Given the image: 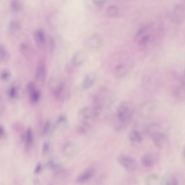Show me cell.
Instances as JSON below:
<instances>
[{
  "label": "cell",
  "mask_w": 185,
  "mask_h": 185,
  "mask_svg": "<svg viewBox=\"0 0 185 185\" xmlns=\"http://www.w3.org/2000/svg\"><path fill=\"white\" fill-rule=\"evenodd\" d=\"M102 44V41L98 35H92L86 40L85 45L90 49H97L99 48Z\"/></svg>",
  "instance_id": "5bb4252c"
},
{
  "label": "cell",
  "mask_w": 185,
  "mask_h": 185,
  "mask_svg": "<svg viewBox=\"0 0 185 185\" xmlns=\"http://www.w3.org/2000/svg\"><path fill=\"white\" fill-rule=\"evenodd\" d=\"M182 158L183 161L185 163V145L183 147L182 151Z\"/></svg>",
  "instance_id": "d590c367"
},
{
  "label": "cell",
  "mask_w": 185,
  "mask_h": 185,
  "mask_svg": "<svg viewBox=\"0 0 185 185\" xmlns=\"http://www.w3.org/2000/svg\"><path fill=\"white\" fill-rule=\"evenodd\" d=\"M42 169V166L41 163H38L36 165L34 169V173L38 174H39L41 171Z\"/></svg>",
  "instance_id": "836d02e7"
},
{
  "label": "cell",
  "mask_w": 185,
  "mask_h": 185,
  "mask_svg": "<svg viewBox=\"0 0 185 185\" xmlns=\"http://www.w3.org/2000/svg\"><path fill=\"white\" fill-rule=\"evenodd\" d=\"M156 127L153 124L150 125L146 129V132L151 137L155 145L159 148H162L166 138L163 133L156 129Z\"/></svg>",
  "instance_id": "8992f818"
},
{
  "label": "cell",
  "mask_w": 185,
  "mask_h": 185,
  "mask_svg": "<svg viewBox=\"0 0 185 185\" xmlns=\"http://www.w3.org/2000/svg\"><path fill=\"white\" fill-rule=\"evenodd\" d=\"M19 87L16 85H12L8 89L7 94L8 97L12 100H16L19 97Z\"/></svg>",
  "instance_id": "7402d4cb"
},
{
  "label": "cell",
  "mask_w": 185,
  "mask_h": 185,
  "mask_svg": "<svg viewBox=\"0 0 185 185\" xmlns=\"http://www.w3.org/2000/svg\"><path fill=\"white\" fill-rule=\"evenodd\" d=\"M165 185H179L176 179L174 176L170 177L166 181Z\"/></svg>",
  "instance_id": "1f68e13d"
},
{
  "label": "cell",
  "mask_w": 185,
  "mask_h": 185,
  "mask_svg": "<svg viewBox=\"0 0 185 185\" xmlns=\"http://www.w3.org/2000/svg\"><path fill=\"white\" fill-rule=\"evenodd\" d=\"M117 161L120 165L129 171H134L136 169L137 164L133 158L124 154H120L118 156Z\"/></svg>",
  "instance_id": "ba28073f"
},
{
  "label": "cell",
  "mask_w": 185,
  "mask_h": 185,
  "mask_svg": "<svg viewBox=\"0 0 185 185\" xmlns=\"http://www.w3.org/2000/svg\"><path fill=\"white\" fill-rule=\"evenodd\" d=\"M154 33V29L152 25H145L136 32L134 40L140 47H146L153 41Z\"/></svg>",
  "instance_id": "5b68a950"
},
{
  "label": "cell",
  "mask_w": 185,
  "mask_h": 185,
  "mask_svg": "<svg viewBox=\"0 0 185 185\" xmlns=\"http://www.w3.org/2000/svg\"><path fill=\"white\" fill-rule=\"evenodd\" d=\"M27 90L29 94V100L32 104H35L39 103L41 99V94L34 82H30L27 85Z\"/></svg>",
  "instance_id": "9c48e42d"
},
{
  "label": "cell",
  "mask_w": 185,
  "mask_h": 185,
  "mask_svg": "<svg viewBox=\"0 0 185 185\" xmlns=\"http://www.w3.org/2000/svg\"><path fill=\"white\" fill-rule=\"evenodd\" d=\"M76 152V148L73 143H68L65 144L62 149V154L66 158H70L74 156Z\"/></svg>",
  "instance_id": "9a60e30c"
},
{
  "label": "cell",
  "mask_w": 185,
  "mask_h": 185,
  "mask_svg": "<svg viewBox=\"0 0 185 185\" xmlns=\"http://www.w3.org/2000/svg\"><path fill=\"white\" fill-rule=\"evenodd\" d=\"M33 36L35 42L39 47L44 46L46 42L45 33L44 30L41 28H38L35 30Z\"/></svg>",
  "instance_id": "2e32d148"
},
{
  "label": "cell",
  "mask_w": 185,
  "mask_h": 185,
  "mask_svg": "<svg viewBox=\"0 0 185 185\" xmlns=\"http://www.w3.org/2000/svg\"><path fill=\"white\" fill-rule=\"evenodd\" d=\"M134 113L132 103L127 100L121 102L116 109V122L115 128L117 131L125 129L131 122Z\"/></svg>",
  "instance_id": "7a4b0ae2"
},
{
  "label": "cell",
  "mask_w": 185,
  "mask_h": 185,
  "mask_svg": "<svg viewBox=\"0 0 185 185\" xmlns=\"http://www.w3.org/2000/svg\"><path fill=\"white\" fill-rule=\"evenodd\" d=\"M145 185H160L158 175L153 174L148 175L145 179Z\"/></svg>",
  "instance_id": "cb8c5ba5"
},
{
  "label": "cell",
  "mask_w": 185,
  "mask_h": 185,
  "mask_svg": "<svg viewBox=\"0 0 185 185\" xmlns=\"http://www.w3.org/2000/svg\"><path fill=\"white\" fill-rule=\"evenodd\" d=\"M78 124L76 128L77 131L81 135H85L92 129L94 122L98 120L91 106L81 108L78 113Z\"/></svg>",
  "instance_id": "3957f363"
},
{
  "label": "cell",
  "mask_w": 185,
  "mask_h": 185,
  "mask_svg": "<svg viewBox=\"0 0 185 185\" xmlns=\"http://www.w3.org/2000/svg\"><path fill=\"white\" fill-rule=\"evenodd\" d=\"M68 122V118L66 114H60L58 116L56 121L54 130L55 129L62 128L66 126Z\"/></svg>",
  "instance_id": "603a6c76"
},
{
  "label": "cell",
  "mask_w": 185,
  "mask_h": 185,
  "mask_svg": "<svg viewBox=\"0 0 185 185\" xmlns=\"http://www.w3.org/2000/svg\"><path fill=\"white\" fill-rule=\"evenodd\" d=\"M142 165L146 167H150L154 165L156 159L152 154L146 153L143 154L141 159Z\"/></svg>",
  "instance_id": "ffe728a7"
},
{
  "label": "cell",
  "mask_w": 185,
  "mask_h": 185,
  "mask_svg": "<svg viewBox=\"0 0 185 185\" xmlns=\"http://www.w3.org/2000/svg\"><path fill=\"white\" fill-rule=\"evenodd\" d=\"M128 138L132 143H141L143 140V138L141 133L137 130H132L128 134Z\"/></svg>",
  "instance_id": "44dd1931"
},
{
  "label": "cell",
  "mask_w": 185,
  "mask_h": 185,
  "mask_svg": "<svg viewBox=\"0 0 185 185\" xmlns=\"http://www.w3.org/2000/svg\"><path fill=\"white\" fill-rule=\"evenodd\" d=\"M7 133H6L5 128L4 126L1 125L0 126V138L1 139H4L6 137Z\"/></svg>",
  "instance_id": "d6a6232c"
},
{
  "label": "cell",
  "mask_w": 185,
  "mask_h": 185,
  "mask_svg": "<svg viewBox=\"0 0 185 185\" xmlns=\"http://www.w3.org/2000/svg\"><path fill=\"white\" fill-rule=\"evenodd\" d=\"M21 28V24L19 20H12L8 24V31L11 34H15L20 31Z\"/></svg>",
  "instance_id": "d6986e66"
},
{
  "label": "cell",
  "mask_w": 185,
  "mask_h": 185,
  "mask_svg": "<svg viewBox=\"0 0 185 185\" xmlns=\"http://www.w3.org/2000/svg\"><path fill=\"white\" fill-rule=\"evenodd\" d=\"M23 140L25 150L30 151L33 147L34 142V133L31 127L27 129L24 136Z\"/></svg>",
  "instance_id": "8fae6325"
},
{
  "label": "cell",
  "mask_w": 185,
  "mask_h": 185,
  "mask_svg": "<svg viewBox=\"0 0 185 185\" xmlns=\"http://www.w3.org/2000/svg\"><path fill=\"white\" fill-rule=\"evenodd\" d=\"M51 92L56 99L62 100L66 99L69 95V91L62 82H58L51 85Z\"/></svg>",
  "instance_id": "52a82bcc"
},
{
  "label": "cell",
  "mask_w": 185,
  "mask_h": 185,
  "mask_svg": "<svg viewBox=\"0 0 185 185\" xmlns=\"http://www.w3.org/2000/svg\"><path fill=\"white\" fill-rule=\"evenodd\" d=\"M94 174V171L92 169H86L78 175L76 181L79 184H83L87 182L92 178Z\"/></svg>",
  "instance_id": "e0dca14e"
},
{
  "label": "cell",
  "mask_w": 185,
  "mask_h": 185,
  "mask_svg": "<svg viewBox=\"0 0 185 185\" xmlns=\"http://www.w3.org/2000/svg\"><path fill=\"white\" fill-rule=\"evenodd\" d=\"M11 76V72L9 70L5 69L1 71V78L3 81H7L10 79Z\"/></svg>",
  "instance_id": "f546056e"
},
{
  "label": "cell",
  "mask_w": 185,
  "mask_h": 185,
  "mask_svg": "<svg viewBox=\"0 0 185 185\" xmlns=\"http://www.w3.org/2000/svg\"><path fill=\"white\" fill-rule=\"evenodd\" d=\"M107 89L102 88L94 93L92 98V106L98 120L104 116L110 107L112 99Z\"/></svg>",
  "instance_id": "6da1fadb"
},
{
  "label": "cell",
  "mask_w": 185,
  "mask_h": 185,
  "mask_svg": "<svg viewBox=\"0 0 185 185\" xmlns=\"http://www.w3.org/2000/svg\"><path fill=\"white\" fill-rule=\"evenodd\" d=\"M51 126L52 123L50 120L46 121L42 130V134L43 136H45L49 133L51 130Z\"/></svg>",
  "instance_id": "4dcf8cb0"
},
{
  "label": "cell",
  "mask_w": 185,
  "mask_h": 185,
  "mask_svg": "<svg viewBox=\"0 0 185 185\" xmlns=\"http://www.w3.org/2000/svg\"><path fill=\"white\" fill-rule=\"evenodd\" d=\"M87 58V55L85 52L79 51L75 53L72 57L71 63L73 66H79L85 62Z\"/></svg>",
  "instance_id": "4fadbf2b"
},
{
  "label": "cell",
  "mask_w": 185,
  "mask_h": 185,
  "mask_svg": "<svg viewBox=\"0 0 185 185\" xmlns=\"http://www.w3.org/2000/svg\"><path fill=\"white\" fill-rule=\"evenodd\" d=\"M111 61V72L117 78L125 76L131 69V60L127 54L121 52L114 55Z\"/></svg>",
  "instance_id": "277c9868"
},
{
  "label": "cell",
  "mask_w": 185,
  "mask_h": 185,
  "mask_svg": "<svg viewBox=\"0 0 185 185\" xmlns=\"http://www.w3.org/2000/svg\"><path fill=\"white\" fill-rule=\"evenodd\" d=\"M10 54L6 46L4 44H0V60L3 63L9 61L10 59Z\"/></svg>",
  "instance_id": "d4e9b609"
},
{
  "label": "cell",
  "mask_w": 185,
  "mask_h": 185,
  "mask_svg": "<svg viewBox=\"0 0 185 185\" xmlns=\"http://www.w3.org/2000/svg\"><path fill=\"white\" fill-rule=\"evenodd\" d=\"M106 12L107 14L110 16L116 17L119 15L120 11L117 6L114 5H111L107 8Z\"/></svg>",
  "instance_id": "484cf974"
},
{
  "label": "cell",
  "mask_w": 185,
  "mask_h": 185,
  "mask_svg": "<svg viewBox=\"0 0 185 185\" xmlns=\"http://www.w3.org/2000/svg\"><path fill=\"white\" fill-rule=\"evenodd\" d=\"M34 183L35 185H40L38 181H35Z\"/></svg>",
  "instance_id": "8d00e7d4"
},
{
  "label": "cell",
  "mask_w": 185,
  "mask_h": 185,
  "mask_svg": "<svg viewBox=\"0 0 185 185\" xmlns=\"http://www.w3.org/2000/svg\"><path fill=\"white\" fill-rule=\"evenodd\" d=\"M52 146L50 141H46L43 143L42 147V153L43 155H47L51 152Z\"/></svg>",
  "instance_id": "83f0119b"
},
{
  "label": "cell",
  "mask_w": 185,
  "mask_h": 185,
  "mask_svg": "<svg viewBox=\"0 0 185 185\" xmlns=\"http://www.w3.org/2000/svg\"><path fill=\"white\" fill-rule=\"evenodd\" d=\"M35 79L37 82L44 83L46 77V70L45 65L40 63L37 65L34 73Z\"/></svg>",
  "instance_id": "7c38bea8"
},
{
  "label": "cell",
  "mask_w": 185,
  "mask_h": 185,
  "mask_svg": "<svg viewBox=\"0 0 185 185\" xmlns=\"http://www.w3.org/2000/svg\"><path fill=\"white\" fill-rule=\"evenodd\" d=\"M10 8L12 11L18 12L22 9V5L20 1L18 0H12L11 1Z\"/></svg>",
  "instance_id": "4316f807"
},
{
  "label": "cell",
  "mask_w": 185,
  "mask_h": 185,
  "mask_svg": "<svg viewBox=\"0 0 185 185\" xmlns=\"http://www.w3.org/2000/svg\"><path fill=\"white\" fill-rule=\"evenodd\" d=\"M95 75L92 74L87 75L84 77L81 83V86L84 90H87L92 87L95 84L96 80Z\"/></svg>",
  "instance_id": "ac0fdd59"
},
{
  "label": "cell",
  "mask_w": 185,
  "mask_h": 185,
  "mask_svg": "<svg viewBox=\"0 0 185 185\" xmlns=\"http://www.w3.org/2000/svg\"><path fill=\"white\" fill-rule=\"evenodd\" d=\"M93 3L95 5L99 6H102L105 4L106 2V1H92Z\"/></svg>",
  "instance_id": "e575fe53"
},
{
  "label": "cell",
  "mask_w": 185,
  "mask_h": 185,
  "mask_svg": "<svg viewBox=\"0 0 185 185\" xmlns=\"http://www.w3.org/2000/svg\"><path fill=\"white\" fill-rule=\"evenodd\" d=\"M172 18L176 23H181L185 20V5L179 4L174 6L172 12Z\"/></svg>",
  "instance_id": "30bf717a"
},
{
  "label": "cell",
  "mask_w": 185,
  "mask_h": 185,
  "mask_svg": "<svg viewBox=\"0 0 185 185\" xmlns=\"http://www.w3.org/2000/svg\"></svg>",
  "instance_id": "74e56055"
},
{
  "label": "cell",
  "mask_w": 185,
  "mask_h": 185,
  "mask_svg": "<svg viewBox=\"0 0 185 185\" xmlns=\"http://www.w3.org/2000/svg\"><path fill=\"white\" fill-rule=\"evenodd\" d=\"M19 50L23 55L26 57H28L30 54V49L29 46L27 43L23 42L20 44Z\"/></svg>",
  "instance_id": "f1b7e54d"
}]
</instances>
